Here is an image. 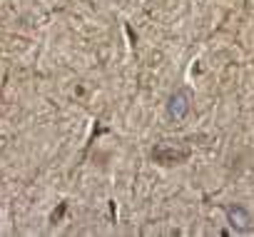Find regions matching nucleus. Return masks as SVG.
Segmentation results:
<instances>
[{
	"mask_svg": "<svg viewBox=\"0 0 254 237\" xmlns=\"http://www.w3.org/2000/svg\"><path fill=\"white\" fill-rule=\"evenodd\" d=\"M190 95L185 92V90H177L172 97H170V102H167V112H170V117L172 120H185V117L190 115Z\"/></svg>",
	"mask_w": 254,
	"mask_h": 237,
	"instance_id": "obj_1",
	"label": "nucleus"
},
{
	"mask_svg": "<svg viewBox=\"0 0 254 237\" xmlns=\"http://www.w3.org/2000/svg\"><path fill=\"white\" fill-rule=\"evenodd\" d=\"M227 220H229V225H232L234 230H239V232L252 230V215H249V210L242 207V205L227 207Z\"/></svg>",
	"mask_w": 254,
	"mask_h": 237,
	"instance_id": "obj_3",
	"label": "nucleus"
},
{
	"mask_svg": "<svg viewBox=\"0 0 254 237\" xmlns=\"http://www.w3.org/2000/svg\"><path fill=\"white\" fill-rule=\"evenodd\" d=\"M155 160L157 162H165V165H172V162H180V160H185L187 158V150L185 148H177V145H172V143H160L157 148H155Z\"/></svg>",
	"mask_w": 254,
	"mask_h": 237,
	"instance_id": "obj_2",
	"label": "nucleus"
}]
</instances>
